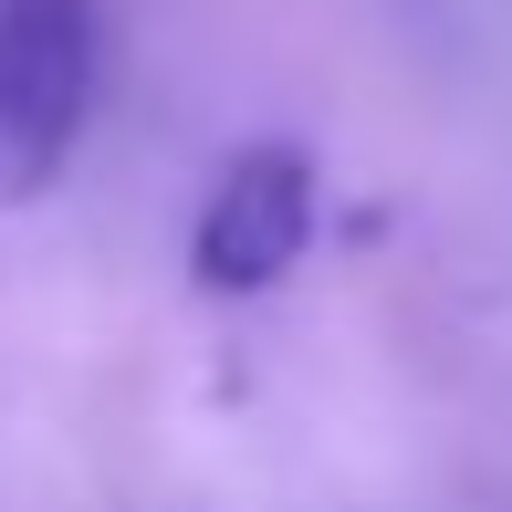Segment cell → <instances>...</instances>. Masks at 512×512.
<instances>
[{
    "instance_id": "7a4b0ae2",
    "label": "cell",
    "mask_w": 512,
    "mask_h": 512,
    "mask_svg": "<svg viewBox=\"0 0 512 512\" xmlns=\"http://www.w3.org/2000/svg\"><path fill=\"white\" fill-rule=\"evenodd\" d=\"M314 220H324V178L293 136H262L241 147L199 199V230H189V272L199 293L241 304V293H272L293 262L314 251Z\"/></svg>"
},
{
    "instance_id": "6da1fadb",
    "label": "cell",
    "mask_w": 512,
    "mask_h": 512,
    "mask_svg": "<svg viewBox=\"0 0 512 512\" xmlns=\"http://www.w3.org/2000/svg\"><path fill=\"white\" fill-rule=\"evenodd\" d=\"M95 105V0H0V209L63 178Z\"/></svg>"
}]
</instances>
